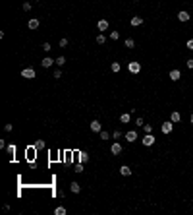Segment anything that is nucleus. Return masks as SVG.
Listing matches in <instances>:
<instances>
[{
  "mask_svg": "<svg viewBox=\"0 0 193 215\" xmlns=\"http://www.w3.org/2000/svg\"><path fill=\"white\" fill-rule=\"evenodd\" d=\"M110 70L118 74V72H120V62H112V64H110Z\"/></svg>",
  "mask_w": 193,
  "mask_h": 215,
  "instance_id": "nucleus-21",
  "label": "nucleus"
},
{
  "mask_svg": "<svg viewBox=\"0 0 193 215\" xmlns=\"http://www.w3.org/2000/svg\"><path fill=\"white\" fill-rule=\"evenodd\" d=\"M110 39H112V41H118V39H120V33L118 31H112L110 33Z\"/></svg>",
  "mask_w": 193,
  "mask_h": 215,
  "instance_id": "nucleus-26",
  "label": "nucleus"
},
{
  "mask_svg": "<svg viewBox=\"0 0 193 215\" xmlns=\"http://www.w3.org/2000/svg\"><path fill=\"white\" fill-rule=\"evenodd\" d=\"M23 10H25V12H31V2H25V4H23Z\"/></svg>",
  "mask_w": 193,
  "mask_h": 215,
  "instance_id": "nucleus-30",
  "label": "nucleus"
},
{
  "mask_svg": "<svg viewBox=\"0 0 193 215\" xmlns=\"http://www.w3.org/2000/svg\"><path fill=\"white\" fill-rule=\"evenodd\" d=\"M75 173H83V163L75 165Z\"/></svg>",
  "mask_w": 193,
  "mask_h": 215,
  "instance_id": "nucleus-32",
  "label": "nucleus"
},
{
  "mask_svg": "<svg viewBox=\"0 0 193 215\" xmlns=\"http://www.w3.org/2000/svg\"><path fill=\"white\" fill-rule=\"evenodd\" d=\"M112 138H114V140H120V138H122V132H120V130H114V132H112Z\"/></svg>",
  "mask_w": 193,
  "mask_h": 215,
  "instance_id": "nucleus-25",
  "label": "nucleus"
},
{
  "mask_svg": "<svg viewBox=\"0 0 193 215\" xmlns=\"http://www.w3.org/2000/svg\"><path fill=\"white\" fill-rule=\"evenodd\" d=\"M56 64H58V68H60V66H64L66 64V58H64V56H58V58H56Z\"/></svg>",
  "mask_w": 193,
  "mask_h": 215,
  "instance_id": "nucleus-22",
  "label": "nucleus"
},
{
  "mask_svg": "<svg viewBox=\"0 0 193 215\" xmlns=\"http://www.w3.org/2000/svg\"><path fill=\"white\" fill-rule=\"evenodd\" d=\"M124 45H126L128 49H133V47H135V41H133V39H126Z\"/></svg>",
  "mask_w": 193,
  "mask_h": 215,
  "instance_id": "nucleus-19",
  "label": "nucleus"
},
{
  "mask_svg": "<svg viewBox=\"0 0 193 215\" xmlns=\"http://www.w3.org/2000/svg\"><path fill=\"white\" fill-rule=\"evenodd\" d=\"M160 130H162V134H172V130H174V122L172 120H168V122H164V124H162L160 126Z\"/></svg>",
  "mask_w": 193,
  "mask_h": 215,
  "instance_id": "nucleus-2",
  "label": "nucleus"
},
{
  "mask_svg": "<svg viewBox=\"0 0 193 215\" xmlns=\"http://www.w3.org/2000/svg\"><path fill=\"white\" fill-rule=\"evenodd\" d=\"M70 190L74 192V194H79V192H81V186H79L77 182H72V184H70Z\"/></svg>",
  "mask_w": 193,
  "mask_h": 215,
  "instance_id": "nucleus-15",
  "label": "nucleus"
},
{
  "mask_svg": "<svg viewBox=\"0 0 193 215\" xmlns=\"http://www.w3.org/2000/svg\"><path fill=\"white\" fill-rule=\"evenodd\" d=\"M187 49H189V51H193V39H189V41H187Z\"/></svg>",
  "mask_w": 193,
  "mask_h": 215,
  "instance_id": "nucleus-37",
  "label": "nucleus"
},
{
  "mask_svg": "<svg viewBox=\"0 0 193 215\" xmlns=\"http://www.w3.org/2000/svg\"><path fill=\"white\" fill-rule=\"evenodd\" d=\"M27 27H29V29H37V27H39V19L31 18V19L27 21Z\"/></svg>",
  "mask_w": 193,
  "mask_h": 215,
  "instance_id": "nucleus-14",
  "label": "nucleus"
},
{
  "mask_svg": "<svg viewBox=\"0 0 193 215\" xmlns=\"http://www.w3.org/2000/svg\"><path fill=\"white\" fill-rule=\"evenodd\" d=\"M120 174H122V176H129V174H131V169H129L128 165H122V167H120Z\"/></svg>",
  "mask_w": 193,
  "mask_h": 215,
  "instance_id": "nucleus-13",
  "label": "nucleus"
},
{
  "mask_svg": "<svg viewBox=\"0 0 193 215\" xmlns=\"http://www.w3.org/2000/svg\"><path fill=\"white\" fill-rule=\"evenodd\" d=\"M35 76H37L35 68H23L21 70V78H25V80H33Z\"/></svg>",
  "mask_w": 193,
  "mask_h": 215,
  "instance_id": "nucleus-1",
  "label": "nucleus"
},
{
  "mask_svg": "<svg viewBox=\"0 0 193 215\" xmlns=\"http://www.w3.org/2000/svg\"><path fill=\"white\" fill-rule=\"evenodd\" d=\"M120 120L124 122V124H128V122H129V112H124V114H120Z\"/></svg>",
  "mask_w": 193,
  "mask_h": 215,
  "instance_id": "nucleus-20",
  "label": "nucleus"
},
{
  "mask_svg": "<svg viewBox=\"0 0 193 215\" xmlns=\"http://www.w3.org/2000/svg\"><path fill=\"white\" fill-rule=\"evenodd\" d=\"M60 47H62V49L68 47V39H60Z\"/></svg>",
  "mask_w": 193,
  "mask_h": 215,
  "instance_id": "nucleus-29",
  "label": "nucleus"
},
{
  "mask_svg": "<svg viewBox=\"0 0 193 215\" xmlns=\"http://www.w3.org/2000/svg\"><path fill=\"white\" fill-rule=\"evenodd\" d=\"M35 147H37V149H41V147H45V141H37V144H35Z\"/></svg>",
  "mask_w": 193,
  "mask_h": 215,
  "instance_id": "nucleus-34",
  "label": "nucleus"
},
{
  "mask_svg": "<svg viewBox=\"0 0 193 215\" xmlns=\"http://www.w3.org/2000/svg\"><path fill=\"white\" fill-rule=\"evenodd\" d=\"M54 78H56V80H58V78H62V72H60V68H56V70H54Z\"/></svg>",
  "mask_w": 193,
  "mask_h": 215,
  "instance_id": "nucleus-33",
  "label": "nucleus"
},
{
  "mask_svg": "<svg viewBox=\"0 0 193 215\" xmlns=\"http://www.w3.org/2000/svg\"><path fill=\"white\" fill-rule=\"evenodd\" d=\"M14 151H16L14 145H8V153H10V155H14Z\"/></svg>",
  "mask_w": 193,
  "mask_h": 215,
  "instance_id": "nucleus-35",
  "label": "nucleus"
},
{
  "mask_svg": "<svg viewBox=\"0 0 193 215\" xmlns=\"http://www.w3.org/2000/svg\"><path fill=\"white\" fill-rule=\"evenodd\" d=\"M108 19H99V24H97V27H99V31H106L108 29Z\"/></svg>",
  "mask_w": 193,
  "mask_h": 215,
  "instance_id": "nucleus-9",
  "label": "nucleus"
},
{
  "mask_svg": "<svg viewBox=\"0 0 193 215\" xmlns=\"http://www.w3.org/2000/svg\"><path fill=\"white\" fill-rule=\"evenodd\" d=\"M91 130L93 132H101L102 130V124L99 120H91Z\"/></svg>",
  "mask_w": 193,
  "mask_h": 215,
  "instance_id": "nucleus-12",
  "label": "nucleus"
},
{
  "mask_svg": "<svg viewBox=\"0 0 193 215\" xmlns=\"http://www.w3.org/2000/svg\"><path fill=\"white\" fill-rule=\"evenodd\" d=\"M168 78H170L172 81H178L180 78H182V72H180V70H172L170 74H168Z\"/></svg>",
  "mask_w": 193,
  "mask_h": 215,
  "instance_id": "nucleus-10",
  "label": "nucleus"
},
{
  "mask_svg": "<svg viewBox=\"0 0 193 215\" xmlns=\"http://www.w3.org/2000/svg\"><path fill=\"white\" fill-rule=\"evenodd\" d=\"M135 126H145V122H143V118H141V116H139L137 120H135Z\"/></svg>",
  "mask_w": 193,
  "mask_h": 215,
  "instance_id": "nucleus-31",
  "label": "nucleus"
},
{
  "mask_svg": "<svg viewBox=\"0 0 193 215\" xmlns=\"http://www.w3.org/2000/svg\"><path fill=\"white\" fill-rule=\"evenodd\" d=\"M143 130H145V134H153V124H145Z\"/></svg>",
  "mask_w": 193,
  "mask_h": 215,
  "instance_id": "nucleus-23",
  "label": "nucleus"
},
{
  "mask_svg": "<svg viewBox=\"0 0 193 215\" xmlns=\"http://www.w3.org/2000/svg\"><path fill=\"white\" fill-rule=\"evenodd\" d=\"M50 49H52V45H50V43H43V51H46V52H48Z\"/></svg>",
  "mask_w": 193,
  "mask_h": 215,
  "instance_id": "nucleus-28",
  "label": "nucleus"
},
{
  "mask_svg": "<svg viewBox=\"0 0 193 215\" xmlns=\"http://www.w3.org/2000/svg\"><path fill=\"white\" fill-rule=\"evenodd\" d=\"M104 43H106V37L102 35V33H101V35H97V45H104Z\"/></svg>",
  "mask_w": 193,
  "mask_h": 215,
  "instance_id": "nucleus-18",
  "label": "nucleus"
},
{
  "mask_svg": "<svg viewBox=\"0 0 193 215\" xmlns=\"http://www.w3.org/2000/svg\"><path fill=\"white\" fill-rule=\"evenodd\" d=\"M99 134H101V140H108V138H110V134H108V132H104V130H101Z\"/></svg>",
  "mask_w": 193,
  "mask_h": 215,
  "instance_id": "nucleus-24",
  "label": "nucleus"
},
{
  "mask_svg": "<svg viewBox=\"0 0 193 215\" xmlns=\"http://www.w3.org/2000/svg\"><path fill=\"white\" fill-rule=\"evenodd\" d=\"M189 120H191V124H193V114H191V118H189Z\"/></svg>",
  "mask_w": 193,
  "mask_h": 215,
  "instance_id": "nucleus-39",
  "label": "nucleus"
},
{
  "mask_svg": "<svg viewBox=\"0 0 193 215\" xmlns=\"http://www.w3.org/2000/svg\"><path fill=\"white\" fill-rule=\"evenodd\" d=\"M129 24L133 25V27H139V25H143V18L141 16H133V18L129 19Z\"/></svg>",
  "mask_w": 193,
  "mask_h": 215,
  "instance_id": "nucleus-8",
  "label": "nucleus"
},
{
  "mask_svg": "<svg viewBox=\"0 0 193 215\" xmlns=\"http://www.w3.org/2000/svg\"><path fill=\"white\" fill-rule=\"evenodd\" d=\"M66 213H68V211H66L64 206H58V207L54 209V215H66Z\"/></svg>",
  "mask_w": 193,
  "mask_h": 215,
  "instance_id": "nucleus-17",
  "label": "nucleus"
},
{
  "mask_svg": "<svg viewBox=\"0 0 193 215\" xmlns=\"http://www.w3.org/2000/svg\"><path fill=\"white\" fill-rule=\"evenodd\" d=\"M12 128H14L12 124H6V126H4V130H6V132H12Z\"/></svg>",
  "mask_w": 193,
  "mask_h": 215,
  "instance_id": "nucleus-38",
  "label": "nucleus"
},
{
  "mask_svg": "<svg viewBox=\"0 0 193 215\" xmlns=\"http://www.w3.org/2000/svg\"><path fill=\"white\" fill-rule=\"evenodd\" d=\"M126 140H128L129 144H133L135 140H139V136H137V130H129V132H126Z\"/></svg>",
  "mask_w": 193,
  "mask_h": 215,
  "instance_id": "nucleus-5",
  "label": "nucleus"
},
{
  "mask_svg": "<svg viewBox=\"0 0 193 215\" xmlns=\"http://www.w3.org/2000/svg\"><path fill=\"white\" fill-rule=\"evenodd\" d=\"M187 68H189V70H193V58H189V60H187Z\"/></svg>",
  "mask_w": 193,
  "mask_h": 215,
  "instance_id": "nucleus-36",
  "label": "nucleus"
},
{
  "mask_svg": "<svg viewBox=\"0 0 193 215\" xmlns=\"http://www.w3.org/2000/svg\"><path fill=\"white\" fill-rule=\"evenodd\" d=\"M155 141H156V138L153 134H145V138H143V145H155Z\"/></svg>",
  "mask_w": 193,
  "mask_h": 215,
  "instance_id": "nucleus-6",
  "label": "nucleus"
},
{
  "mask_svg": "<svg viewBox=\"0 0 193 215\" xmlns=\"http://www.w3.org/2000/svg\"><path fill=\"white\" fill-rule=\"evenodd\" d=\"M122 151H124V147L120 145V141H114V144L110 145V153H112V155H120Z\"/></svg>",
  "mask_w": 193,
  "mask_h": 215,
  "instance_id": "nucleus-4",
  "label": "nucleus"
},
{
  "mask_svg": "<svg viewBox=\"0 0 193 215\" xmlns=\"http://www.w3.org/2000/svg\"><path fill=\"white\" fill-rule=\"evenodd\" d=\"M52 64H56V60H52L50 56H45V58H43V62H41V66H43V68H50Z\"/></svg>",
  "mask_w": 193,
  "mask_h": 215,
  "instance_id": "nucleus-7",
  "label": "nucleus"
},
{
  "mask_svg": "<svg viewBox=\"0 0 193 215\" xmlns=\"http://www.w3.org/2000/svg\"><path fill=\"white\" fill-rule=\"evenodd\" d=\"M128 70L131 72V74H139V72H141V64H139V62H128Z\"/></svg>",
  "mask_w": 193,
  "mask_h": 215,
  "instance_id": "nucleus-3",
  "label": "nucleus"
},
{
  "mask_svg": "<svg viewBox=\"0 0 193 215\" xmlns=\"http://www.w3.org/2000/svg\"><path fill=\"white\" fill-rule=\"evenodd\" d=\"M79 161H81V163H87V161H89V157H87L85 153H79Z\"/></svg>",
  "mask_w": 193,
  "mask_h": 215,
  "instance_id": "nucleus-27",
  "label": "nucleus"
},
{
  "mask_svg": "<svg viewBox=\"0 0 193 215\" xmlns=\"http://www.w3.org/2000/svg\"><path fill=\"white\" fill-rule=\"evenodd\" d=\"M170 120L172 122H174V124H176V122H180V120H182V114H180V112H172V114H170Z\"/></svg>",
  "mask_w": 193,
  "mask_h": 215,
  "instance_id": "nucleus-16",
  "label": "nucleus"
},
{
  "mask_svg": "<svg viewBox=\"0 0 193 215\" xmlns=\"http://www.w3.org/2000/svg\"><path fill=\"white\" fill-rule=\"evenodd\" d=\"M189 18H191V16H189V12H185V10H182V12L178 14V19H180V21H189Z\"/></svg>",
  "mask_w": 193,
  "mask_h": 215,
  "instance_id": "nucleus-11",
  "label": "nucleus"
}]
</instances>
